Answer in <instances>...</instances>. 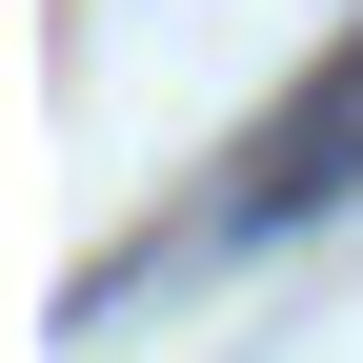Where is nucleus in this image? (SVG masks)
<instances>
[{
	"mask_svg": "<svg viewBox=\"0 0 363 363\" xmlns=\"http://www.w3.org/2000/svg\"><path fill=\"white\" fill-rule=\"evenodd\" d=\"M343 182H363V40H343L323 81H303L283 121H262L242 162H222V202H202V242H283V222H323Z\"/></svg>",
	"mask_w": 363,
	"mask_h": 363,
	"instance_id": "f257e3e1",
	"label": "nucleus"
}]
</instances>
